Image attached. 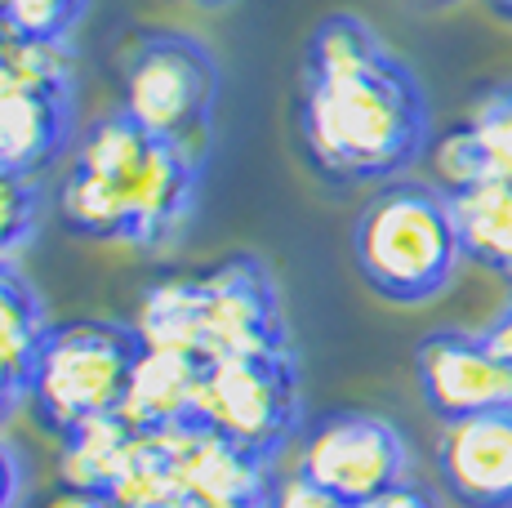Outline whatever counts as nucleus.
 Instances as JSON below:
<instances>
[{"mask_svg": "<svg viewBox=\"0 0 512 508\" xmlns=\"http://www.w3.org/2000/svg\"><path fill=\"white\" fill-rule=\"evenodd\" d=\"M299 130L330 183H388L428 152L432 112L419 76L357 14H334L303 54Z\"/></svg>", "mask_w": 512, "mask_h": 508, "instance_id": "obj_1", "label": "nucleus"}, {"mask_svg": "<svg viewBox=\"0 0 512 508\" xmlns=\"http://www.w3.org/2000/svg\"><path fill=\"white\" fill-rule=\"evenodd\" d=\"M201 161L152 139L125 112L81 134L58 183V214L76 237L165 246L179 237L196 205Z\"/></svg>", "mask_w": 512, "mask_h": 508, "instance_id": "obj_2", "label": "nucleus"}, {"mask_svg": "<svg viewBox=\"0 0 512 508\" xmlns=\"http://www.w3.org/2000/svg\"><path fill=\"white\" fill-rule=\"evenodd\" d=\"M134 330L143 344L174 348L196 361L290 353L281 295L268 268L250 254L223 259L210 272H179L147 286Z\"/></svg>", "mask_w": 512, "mask_h": 508, "instance_id": "obj_3", "label": "nucleus"}, {"mask_svg": "<svg viewBox=\"0 0 512 508\" xmlns=\"http://www.w3.org/2000/svg\"><path fill=\"white\" fill-rule=\"evenodd\" d=\"M352 254L366 286L388 304L437 299L464 263L446 188L419 179H388L357 214Z\"/></svg>", "mask_w": 512, "mask_h": 508, "instance_id": "obj_4", "label": "nucleus"}, {"mask_svg": "<svg viewBox=\"0 0 512 508\" xmlns=\"http://www.w3.org/2000/svg\"><path fill=\"white\" fill-rule=\"evenodd\" d=\"M139 353L143 339L134 326H116V321L49 326L27 379V397L45 424L67 437L72 428L121 410Z\"/></svg>", "mask_w": 512, "mask_h": 508, "instance_id": "obj_5", "label": "nucleus"}, {"mask_svg": "<svg viewBox=\"0 0 512 508\" xmlns=\"http://www.w3.org/2000/svg\"><path fill=\"white\" fill-rule=\"evenodd\" d=\"M219 103V63L196 36L143 32L125 50L121 112L152 139L201 161L210 116Z\"/></svg>", "mask_w": 512, "mask_h": 508, "instance_id": "obj_6", "label": "nucleus"}, {"mask_svg": "<svg viewBox=\"0 0 512 508\" xmlns=\"http://www.w3.org/2000/svg\"><path fill=\"white\" fill-rule=\"evenodd\" d=\"M192 419L241 451L272 459L299 428V375L290 353L219 357L201 366Z\"/></svg>", "mask_w": 512, "mask_h": 508, "instance_id": "obj_7", "label": "nucleus"}, {"mask_svg": "<svg viewBox=\"0 0 512 508\" xmlns=\"http://www.w3.org/2000/svg\"><path fill=\"white\" fill-rule=\"evenodd\" d=\"M294 473H303L321 491H330L334 500L357 508L374 495L392 491L397 482H406L410 446L392 419L366 415V410H343V415H326L308 433Z\"/></svg>", "mask_w": 512, "mask_h": 508, "instance_id": "obj_8", "label": "nucleus"}, {"mask_svg": "<svg viewBox=\"0 0 512 508\" xmlns=\"http://www.w3.org/2000/svg\"><path fill=\"white\" fill-rule=\"evenodd\" d=\"M415 375L423 402L441 424L512 406V366L486 344V335L432 330L415 348Z\"/></svg>", "mask_w": 512, "mask_h": 508, "instance_id": "obj_9", "label": "nucleus"}, {"mask_svg": "<svg viewBox=\"0 0 512 508\" xmlns=\"http://www.w3.org/2000/svg\"><path fill=\"white\" fill-rule=\"evenodd\" d=\"M437 477L459 508H512V406L441 424Z\"/></svg>", "mask_w": 512, "mask_h": 508, "instance_id": "obj_10", "label": "nucleus"}, {"mask_svg": "<svg viewBox=\"0 0 512 508\" xmlns=\"http://www.w3.org/2000/svg\"><path fill=\"white\" fill-rule=\"evenodd\" d=\"M432 165L446 192L486 179L512 183V81L490 85L472 103V112L432 148Z\"/></svg>", "mask_w": 512, "mask_h": 508, "instance_id": "obj_11", "label": "nucleus"}, {"mask_svg": "<svg viewBox=\"0 0 512 508\" xmlns=\"http://www.w3.org/2000/svg\"><path fill=\"white\" fill-rule=\"evenodd\" d=\"M67 85H0V174L36 179L67 143Z\"/></svg>", "mask_w": 512, "mask_h": 508, "instance_id": "obj_12", "label": "nucleus"}, {"mask_svg": "<svg viewBox=\"0 0 512 508\" xmlns=\"http://www.w3.org/2000/svg\"><path fill=\"white\" fill-rule=\"evenodd\" d=\"M201 366L205 361L174 353V348H152L143 344L139 361H134L125 402L116 419L134 428V433H161V428L187 424L196 410V388H201Z\"/></svg>", "mask_w": 512, "mask_h": 508, "instance_id": "obj_13", "label": "nucleus"}, {"mask_svg": "<svg viewBox=\"0 0 512 508\" xmlns=\"http://www.w3.org/2000/svg\"><path fill=\"white\" fill-rule=\"evenodd\" d=\"M446 197L464 259L512 281V183H464V188H450Z\"/></svg>", "mask_w": 512, "mask_h": 508, "instance_id": "obj_14", "label": "nucleus"}, {"mask_svg": "<svg viewBox=\"0 0 512 508\" xmlns=\"http://www.w3.org/2000/svg\"><path fill=\"white\" fill-rule=\"evenodd\" d=\"M134 442H139V433H134L125 419H116V415L90 419V424L67 433V451L58 459V477H63L67 491L112 495L134 459Z\"/></svg>", "mask_w": 512, "mask_h": 508, "instance_id": "obj_15", "label": "nucleus"}, {"mask_svg": "<svg viewBox=\"0 0 512 508\" xmlns=\"http://www.w3.org/2000/svg\"><path fill=\"white\" fill-rule=\"evenodd\" d=\"M45 330L49 321L36 290L14 268H0V370H9L14 379L27 384L36 353L45 344Z\"/></svg>", "mask_w": 512, "mask_h": 508, "instance_id": "obj_16", "label": "nucleus"}, {"mask_svg": "<svg viewBox=\"0 0 512 508\" xmlns=\"http://www.w3.org/2000/svg\"><path fill=\"white\" fill-rule=\"evenodd\" d=\"M41 223V188L23 174H0V268H14V259L32 246Z\"/></svg>", "mask_w": 512, "mask_h": 508, "instance_id": "obj_17", "label": "nucleus"}, {"mask_svg": "<svg viewBox=\"0 0 512 508\" xmlns=\"http://www.w3.org/2000/svg\"><path fill=\"white\" fill-rule=\"evenodd\" d=\"M85 9H90V0H5L0 23L23 41L63 45L72 27L85 18Z\"/></svg>", "mask_w": 512, "mask_h": 508, "instance_id": "obj_18", "label": "nucleus"}, {"mask_svg": "<svg viewBox=\"0 0 512 508\" xmlns=\"http://www.w3.org/2000/svg\"><path fill=\"white\" fill-rule=\"evenodd\" d=\"M272 508H348L343 500H334L330 491H321L317 482H308L303 473H290L272 495Z\"/></svg>", "mask_w": 512, "mask_h": 508, "instance_id": "obj_19", "label": "nucleus"}, {"mask_svg": "<svg viewBox=\"0 0 512 508\" xmlns=\"http://www.w3.org/2000/svg\"><path fill=\"white\" fill-rule=\"evenodd\" d=\"M357 508H441V504L432 500V491H423V486H415V482L406 477V482H397L392 491L374 495V500L357 504Z\"/></svg>", "mask_w": 512, "mask_h": 508, "instance_id": "obj_20", "label": "nucleus"}, {"mask_svg": "<svg viewBox=\"0 0 512 508\" xmlns=\"http://www.w3.org/2000/svg\"><path fill=\"white\" fill-rule=\"evenodd\" d=\"M18 500H23V464L0 442V508H18Z\"/></svg>", "mask_w": 512, "mask_h": 508, "instance_id": "obj_21", "label": "nucleus"}, {"mask_svg": "<svg viewBox=\"0 0 512 508\" xmlns=\"http://www.w3.org/2000/svg\"><path fill=\"white\" fill-rule=\"evenodd\" d=\"M481 335H486V344L495 348V353H499V357H504L508 366H512V299L504 304V312H499V317L490 321L486 330H481Z\"/></svg>", "mask_w": 512, "mask_h": 508, "instance_id": "obj_22", "label": "nucleus"}, {"mask_svg": "<svg viewBox=\"0 0 512 508\" xmlns=\"http://www.w3.org/2000/svg\"><path fill=\"white\" fill-rule=\"evenodd\" d=\"M23 397H27V384H23V379H14L9 370H0V424L14 415Z\"/></svg>", "mask_w": 512, "mask_h": 508, "instance_id": "obj_23", "label": "nucleus"}, {"mask_svg": "<svg viewBox=\"0 0 512 508\" xmlns=\"http://www.w3.org/2000/svg\"><path fill=\"white\" fill-rule=\"evenodd\" d=\"M49 508H116L112 495H90V491H63Z\"/></svg>", "mask_w": 512, "mask_h": 508, "instance_id": "obj_24", "label": "nucleus"}, {"mask_svg": "<svg viewBox=\"0 0 512 508\" xmlns=\"http://www.w3.org/2000/svg\"><path fill=\"white\" fill-rule=\"evenodd\" d=\"M490 5H495L504 18H512V0H490Z\"/></svg>", "mask_w": 512, "mask_h": 508, "instance_id": "obj_25", "label": "nucleus"}, {"mask_svg": "<svg viewBox=\"0 0 512 508\" xmlns=\"http://www.w3.org/2000/svg\"><path fill=\"white\" fill-rule=\"evenodd\" d=\"M196 5H223V0H196Z\"/></svg>", "mask_w": 512, "mask_h": 508, "instance_id": "obj_26", "label": "nucleus"}, {"mask_svg": "<svg viewBox=\"0 0 512 508\" xmlns=\"http://www.w3.org/2000/svg\"><path fill=\"white\" fill-rule=\"evenodd\" d=\"M0 9H5V0H0Z\"/></svg>", "mask_w": 512, "mask_h": 508, "instance_id": "obj_27", "label": "nucleus"}, {"mask_svg": "<svg viewBox=\"0 0 512 508\" xmlns=\"http://www.w3.org/2000/svg\"><path fill=\"white\" fill-rule=\"evenodd\" d=\"M441 5H446V0H441Z\"/></svg>", "mask_w": 512, "mask_h": 508, "instance_id": "obj_28", "label": "nucleus"}]
</instances>
